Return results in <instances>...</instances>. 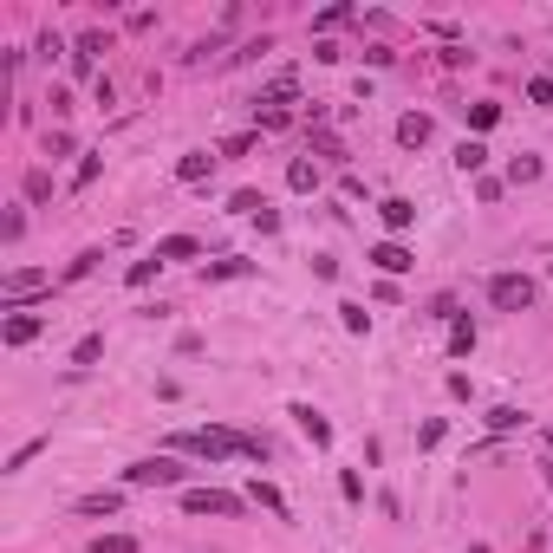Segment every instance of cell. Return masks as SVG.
Returning a JSON list of instances; mask_svg holds the SVG:
<instances>
[{
    "mask_svg": "<svg viewBox=\"0 0 553 553\" xmlns=\"http://www.w3.org/2000/svg\"><path fill=\"white\" fill-rule=\"evenodd\" d=\"M397 144L404 150H424L430 144V118H424V111H404V118H397Z\"/></svg>",
    "mask_w": 553,
    "mask_h": 553,
    "instance_id": "cell-6",
    "label": "cell"
},
{
    "mask_svg": "<svg viewBox=\"0 0 553 553\" xmlns=\"http://www.w3.org/2000/svg\"><path fill=\"white\" fill-rule=\"evenodd\" d=\"M0 339H7V345H33L40 339V313H13L7 326H0Z\"/></svg>",
    "mask_w": 553,
    "mask_h": 553,
    "instance_id": "cell-7",
    "label": "cell"
},
{
    "mask_svg": "<svg viewBox=\"0 0 553 553\" xmlns=\"http://www.w3.org/2000/svg\"><path fill=\"white\" fill-rule=\"evenodd\" d=\"M92 553H137V534H98Z\"/></svg>",
    "mask_w": 553,
    "mask_h": 553,
    "instance_id": "cell-20",
    "label": "cell"
},
{
    "mask_svg": "<svg viewBox=\"0 0 553 553\" xmlns=\"http://www.w3.org/2000/svg\"><path fill=\"white\" fill-rule=\"evenodd\" d=\"M495 118H502V104H468V124H476V130H488Z\"/></svg>",
    "mask_w": 553,
    "mask_h": 553,
    "instance_id": "cell-28",
    "label": "cell"
},
{
    "mask_svg": "<svg viewBox=\"0 0 553 553\" xmlns=\"http://www.w3.org/2000/svg\"><path fill=\"white\" fill-rule=\"evenodd\" d=\"M176 450H196L209 462H228V456H241V436L235 430H189V436H176Z\"/></svg>",
    "mask_w": 553,
    "mask_h": 553,
    "instance_id": "cell-2",
    "label": "cell"
},
{
    "mask_svg": "<svg viewBox=\"0 0 553 553\" xmlns=\"http://www.w3.org/2000/svg\"><path fill=\"white\" fill-rule=\"evenodd\" d=\"M528 98H534L540 111H553V78H534V85H528Z\"/></svg>",
    "mask_w": 553,
    "mask_h": 553,
    "instance_id": "cell-30",
    "label": "cell"
},
{
    "mask_svg": "<svg viewBox=\"0 0 553 553\" xmlns=\"http://www.w3.org/2000/svg\"><path fill=\"white\" fill-rule=\"evenodd\" d=\"M534 281H528V273H495V281H488V307L495 313H528L534 307Z\"/></svg>",
    "mask_w": 553,
    "mask_h": 553,
    "instance_id": "cell-1",
    "label": "cell"
},
{
    "mask_svg": "<svg viewBox=\"0 0 553 553\" xmlns=\"http://www.w3.org/2000/svg\"><path fill=\"white\" fill-rule=\"evenodd\" d=\"M46 287H52V273H40V267H13L7 281H0V293H7L13 307H20V299H33V293H46Z\"/></svg>",
    "mask_w": 553,
    "mask_h": 553,
    "instance_id": "cell-5",
    "label": "cell"
},
{
    "mask_svg": "<svg viewBox=\"0 0 553 553\" xmlns=\"http://www.w3.org/2000/svg\"><path fill=\"white\" fill-rule=\"evenodd\" d=\"M547 450H553V430H547Z\"/></svg>",
    "mask_w": 553,
    "mask_h": 553,
    "instance_id": "cell-34",
    "label": "cell"
},
{
    "mask_svg": "<svg viewBox=\"0 0 553 553\" xmlns=\"http://www.w3.org/2000/svg\"><path fill=\"white\" fill-rule=\"evenodd\" d=\"M339 319H345V332H371V313L358 307V299H345V307H339Z\"/></svg>",
    "mask_w": 553,
    "mask_h": 553,
    "instance_id": "cell-22",
    "label": "cell"
},
{
    "mask_svg": "<svg viewBox=\"0 0 553 553\" xmlns=\"http://www.w3.org/2000/svg\"><path fill=\"white\" fill-rule=\"evenodd\" d=\"M247 502H254V508H267V514H287V495L273 488V482H254V488H247Z\"/></svg>",
    "mask_w": 553,
    "mask_h": 553,
    "instance_id": "cell-14",
    "label": "cell"
},
{
    "mask_svg": "<svg viewBox=\"0 0 553 553\" xmlns=\"http://www.w3.org/2000/svg\"><path fill=\"white\" fill-rule=\"evenodd\" d=\"M228 209H235V215H267V196H254V189H235Z\"/></svg>",
    "mask_w": 553,
    "mask_h": 553,
    "instance_id": "cell-19",
    "label": "cell"
},
{
    "mask_svg": "<svg viewBox=\"0 0 553 553\" xmlns=\"http://www.w3.org/2000/svg\"><path fill=\"white\" fill-rule=\"evenodd\" d=\"M508 183H540V156H514L508 163Z\"/></svg>",
    "mask_w": 553,
    "mask_h": 553,
    "instance_id": "cell-21",
    "label": "cell"
},
{
    "mask_svg": "<svg viewBox=\"0 0 553 553\" xmlns=\"http://www.w3.org/2000/svg\"><path fill=\"white\" fill-rule=\"evenodd\" d=\"M450 352H456V358H468V352H476V319H462V313L450 319Z\"/></svg>",
    "mask_w": 553,
    "mask_h": 553,
    "instance_id": "cell-12",
    "label": "cell"
},
{
    "mask_svg": "<svg viewBox=\"0 0 553 553\" xmlns=\"http://www.w3.org/2000/svg\"><path fill=\"white\" fill-rule=\"evenodd\" d=\"M339 495H345V502H365V482H358L352 468H345V476H339Z\"/></svg>",
    "mask_w": 553,
    "mask_h": 553,
    "instance_id": "cell-32",
    "label": "cell"
},
{
    "mask_svg": "<svg viewBox=\"0 0 553 553\" xmlns=\"http://www.w3.org/2000/svg\"><path fill=\"white\" fill-rule=\"evenodd\" d=\"M124 482H130V488H170V482H183V468H176L170 456H144V462L124 468Z\"/></svg>",
    "mask_w": 553,
    "mask_h": 553,
    "instance_id": "cell-3",
    "label": "cell"
},
{
    "mask_svg": "<svg viewBox=\"0 0 553 553\" xmlns=\"http://www.w3.org/2000/svg\"><path fill=\"white\" fill-rule=\"evenodd\" d=\"M287 189H299V196H307V189H319V170H313L307 156H293V163H287Z\"/></svg>",
    "mask_w": 553,
    "mask_h": 553,
    "instance_id": "cell-15",
    "label": "cell"
},
{
    "mask_svg": "<svg viewBox=\"0 0 553 553\" xmlns=\"http://www.w3.org/2000/svg\"><path fill=\"white\" fill-rule=\"evenodd\" d=\"M209 170H215V156H209V150H189V156L176 163V176H183V183H209Z\"/></svg>",
    "mask_w": 553,
    "mask_h": 553,
    "instance_id": "cell-11",
    "label": "cell"
},
{
    "mask_svg": "<svg viewBox=\"0 0 553 553\" xmlns=\"http://www.w3.org/2000/svg\"><path fill=\"white\" fill-rule=\"evenodd\" d=\"M436 442H442V424H436V417H430V424H424V430H417V450H436Z\"/></svg>",
    "mask_w": 553,
    "mask_h": 553,
    "instance_id": "cell-33",
    "label": "cell"
},
{
    "mask_svg": "<svg viewBox=\"0 0 553 553\" xmlns=\"http://www.w3.org/2000/svg\"><path fill=\"white\" fill-rule=\"evenodd\" d=\"M40 450H46V442H40V436H33V442H20V450L7 456V476H20V468H26V462H33Z\"/></svg>",
    "mask_w": 553,
    "mask_h": 553,
    "instance_id": "cell-25",
    "label": "cell"
},
{
    "mask_svg": "<svg viewBox=\"0 0 553 553\" xmlns=\"http://www.w3.org/2000/svg\"><path fill=\"white\" fill-rule=\"evenodd\" d=\"M371 261H378L384 273H404V267H417V261H410V247H404V241H378V247H371Z\"/></svg>",
    "mask_w": 553,
    "mask_h": 553,
    "instance_id": "cell-8",
    "label": "cell"
},
{
    "mask_svg": "<svg viewBox=\"0 0 553 553\" xmlns=\"http://www.w3.org/2000/svg\"><path fill=\"white\" fill-rule=\"evenodd\" d=\"M124 508V495L118 488H104V495H85V502H78V514H118Z\"/></svg>",
    "mask_w": 553,
    "mask_h": 553,
    "instance_id": "cell-16",
    "label": "cell"
},
{
    "mask_svg": "<svg viewBox=\"0 0 553 553\" xmlns=\"http://www.w3.org/2000/svg\"><path fill=\"white\" fill-rule=\"evenodd\" d=\"M345 20H352V7H345V0H339V7H326V13H319L313 26H319V33H332V26H345Z\"/></svg>",
    "mask_w": 553,
    "mask_h": 553,
    "instance_id": "cell-27",
    "label": "cell"
},
{
    "mask_svg": "<svg viewBox=\"0 0 553 553\" xmlns=\"http://www.w3.org/2000/svg\"><path fill=\"white\" fill-rule=\"evenodd\" d=\"M98 183V156H85V163H78V176H72V189H92Z\"/></svg>",
    "mask_w": 553,
    "mask_h": 553,
    "instance_id": "cell-31",
    "label": "cell"
},
{
    "mask_svg": "<svg viewBox=\"0 0 553 553\" xmlns=\"http://www.w3.org/2000/svg\"><path fill=\"white\" fill-rule=\"evenodd\" d=\"M293 424H299V430H307V436L319 442V450H326V442H332V424L319 417V410H313V404H293Z\"/></svg>",
    "mask_w": 553,
    "mask_h": 553,
    "instance_id": "cell-10",
    "label": "cell"
},
{
    "mask_svg": "<svg viewBox=\"0 0 553 553\" xmlns=\"http://www.w3.org/2000/svg\"><path fill=\"white\" fill-rule=\"evenodd\" d=\"M247 273V261H215V267H202V281H241Z\"/></svg>",
    "mask_w": 553,
    "mask_h": 553,
    "instance_id": "cell-23",
    "label": "cell"
},
{
    "mask_svg": "<svg viewBox=\"0 0 553 553\" xmlns=\"http://www.w3.org/2000/svg\"><path fill=\"white\" fill-rule=\"evenodd\" d=\"M488 430H521V410L514 404H495L488 410Z\"/></svg>",
    "mask_w": 553,
    "mask_h": 553,
    "instance_id": "cell-24",
    "label": "cell"
},
{
    "mask_svg": "<svg viewBox=\"0 0 553 553\" xmlns=\"http://www.w3.org/2000/svg\"><path fill=\"white\" fill-rule=\"evenodd\" d=\"M378 215H384V228H391V235H404L410 221H417V202H404V196H391V202H378Z\"/></svg>",
    "mask_w": 553,
    "mask_h": 553,
    "instance_id": "cell-9",
    "label": "cell"
},
{
    "mask_svg": "<svg viewBox=\"0 0 553 553\" xmlns=\"http://www.w3.org/2000/svg\"><path fill=\"white\" fill-rule=\"evenodd\" d=\"M98 352H104V339H98V332H92V339H78V352H72V365H92Z\"/></svg>",
    "mask_w": 553,
    "mask_h": 553,
    "instance_id": "cell-29",
    "label": "cell"
},
{
    "mask_svg": "<svg viewBox=\"0 0 553 553\" xmlns=\"http://www.w3.org/2000/svg\"><path fill=\"white\" fill-rule=\"evenodd\" d=\"M26 196L46 202V196H52V176H46V170H26Z\"/></svg>",
    "mask_w": 553,
    "mask_h": 553,
    "instance_id": "cell-26",
    "label": "cell"
},
{
    "mask_svg": "<svg viewBox=\"0 0 553 553\" xmlns=\"http://www.w3.org/2000/svg\"><path fill=\"white\" fill-rule=\"evenodd\" d=\"M482 163H488V150L476 144V137H462V144H456V170H462V176H476Z\"/></svg>",
    "mask_w": 553,
    "mask_h": 553,
    "instance_id": "cell-13",
    "label": "cell"
},
{
    "mask_svg": "<svg viewBox=\"0 0 553 553\" xmlns=\"http://www.w3.org/2000/svg\"><path fill=\"white\" fill-rule=\"evenodd\" d=\"M92 52H104V33H85V40H78V52H72V72H92Z\"/></svg>",
    "mask_w": 553,
    "mask_h": 553,
    "instance_id": "cell-18",
    "label": "cell"
},
{
    "mask_svg": "<svg viewBox=\"0 0 553 553\" xmlns=\"http://www.w3.org/2000/svg\"><path fill=\"white\" fill-rule=\"evenodd\" d=\"M189 254H196V241H189V235H170V241H156V261H189Z\"/></svg>",
    "mask_w": 553,
    "mask_h": 553,
    "instance_id": "cell-17",
    "label": "cell"
},
{
    "mask_svg": "<svg viewBox=\"0 0 553 553\" xmlns=\"http://www.w3.org/2000/svg\"><path fill=\"white\" fill-rule=\"evenodd\" d=\"M183 508H189V514H241V495H221V488H183Z\"/></svg>",
    "mask_w": 553,
    "mask_h": 553,
    "instance_id": "cell-4",
    "label": "cell"
}]
</instances>
